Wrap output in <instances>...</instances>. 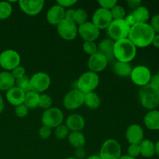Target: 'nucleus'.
I'll use <instances>...</instances> for the list:
<instances>
[{
	"label": "nucleus",
	"mask_w": 159,
	"mask_h": 159,
	"mask_svg": "<svg viewBox=\"0 0 159 159\" xmlns=\"http://www.w3.org/2000/svg\"><path fill=\"white\" fill-rule=\"evenodd\" d=\"M113 70L116 75L122 78H127L130 76L133 68L130 65V63L116 61V62H115L114 65H113Z\"/></svg>",
	"instance_id": "b1692460"
},
{
	"label": "nucleus",
	"mask_w": 159,
	"mask_h": 159,
	"mask_svg": "<svg viewBox=\"0 0 159 159\" xmlns=\"http://www.w3.org/2000/svg\"><path fill=\"white\" fill-rule=\"evenodd\" d=\"M51 134H52V130L50 127H46V126H42L39 130V136L42 139H48L51 137Z\"/></svg>",
	"instance_id": "a19ab883"
},
{
	"label": "nucleus",
	"mask_w": 159,
	"mask_h": 159,
	"mask_svg": "<svg viewBox=\"0 0 159 159\" xmlns=\"http://www.w3.org/2000/svg\"><path fill=\"white\" fill-rule=\"evenodd\" d=\"M12 13V6L9 2H0V20H7Z\"/></svg>",
	"instance_id": "c756f323"
},
{
	"label": "nucleus",
	"mask_w": 159,
	"mask_h": 159,
	"mask_svg": "<svg viewBox=\"0 0 159 159\" xmlns=\"http://www.w3.org/2000/svg\"><path fill=\"white\" fill-rule=\"evenodd\" d=\"M30 79L32 91L36 92L39 94H41L48 90L51 85V78L49 75L42 71L34 74Z\"/></svg>",
	"instance_id": "9b49d317"
},
{
	"label": "nucleus",
	"mask_w": 159,
	"mask_h": 159,
	"mask_svg": "<svg viewBox=\"0 0 159 159\" xmlns=\"http://www.w3.org/2000/svg\"><path fill=\"white\" fill-rule=\"evenodd\" d=\"M15 85L16 79L11 71H4L0 72V91H9Z\"/></svg>",
	"instance_id": "5701e85b"
},
{
	"label": "nucleus",
	"mask_w": 159,
	"mask_h": 159,
	"mask_svg": "<svg viewBox=\"0 0 159 159\" xmlns=\"http://www.w3.org/2000/svg\"><path fill=\"white\" fill-rule=\"evenodd\" d=\"M58 35L65 40H72L78 35V26L73 20L65 18L57 26Z\"/></svg>",
	"instance_id": "1a4fd4ad"
},
{
	"label": "nucleus",
	"mask_w": 159,
	"mask_h": 159,
	"mask_svg": "<svg viewBox=\"0 0 159 159\" xmlns=\"http://www.w3.org/2000/svg\"><path fill=\"white\" fill-rule=\"evenodd\" d=\"M82 49L84 52L86 53L89 56L93 55L98 51V46L93 41H85L82 45Z\"/></svg>",
	"instance_id": "c9c22d12"
},
{
	"label": "nucleus",
	"mask_w": 159,
	"mask_h": 159,
	"mask_svg": "<svg viewBox=\"0 0 159 159\" xmlns=\"http://www.w3.org/2000/svg\"><path fill=\"white\" fill-rule=\"evenodd\" d=\"M4 107H5L4 101H3L2 96V95L0 94V113L3 111V110H4Z\"/></svg>",
	"instance_id": "8fccbe9b"
},
{
	"label": "nucleus",
	"mask_w": 159,
	"mask_h": 159,
	"mask_svg": "<svg viewBox=\"0 0 159 159\" xmlns=\"http://www.w3.org/2000/svg\"><path fill=\"white\" fill-rule=\"evenodd\" d=\"M75 9H68L65 11V18L69 19V20H73V16H74Z\"/></svg>",
	"instance_id": "de8ad7c7"
},
{
	"label": "nucleus",
	"mask_w": 159,
	"mask_h": 159,
	"mask_svg": "<svg viewBox=\"0 0 159 159\" xmlns=\"http://www.w3.org/2000/svg\"><path fill=\"white\" fill-rule=\"evenodd\" d=\"M78 34L84 41H93L100 35V30L92 22H86L78 26Z\"/></svg>",
	"instance_id": "ddd939ff"
},
{
	"label": "nucleus",
	"mask_w": 159,
	"mask_h": 159,
	"mask_svg": "<svg viewBox=\"0 0 159 159\" xmlns=\"http://www.w3.org/2000/svg\"><path fill=\"white\" fill-rule=\"evenodd\" d=\"M137 54V48L128 38L116 41L114 43V57L121 62L132 61Z\"/></svg>",
	"instance_id": "f03ea898"
},
{
	"label": "nucleus",
	"mask_w": 159,
	"mask_h": 159,
	"mask_svg": "<svg viewBox=\"0 0 159 159\" xmlns=\"http://www.w3.org/2000/svg\"><path fill=\"white\" fill-rule=\"evenodd\" d=\"M127 155L136 158L140 155L139 144H130L127 148Z\"/></svg>",
	"instance_id": "58836bf2"
},
{
	"label": "nucleus",
	"mask_w": 159,
	"mask_h": 159,
	"mask_svg": "<svg viewBox=\"0 0 159 159\" xmlns=\"http://www.w3.org/2000/svg\"><path fill=\"white\" fill-rule=\"evenodd\" d=\"M144 124L151 130H159V110H150L144 117Z\"/></svg>",
	"instance_id": "4be33fe9"
},
{
	"label": "nucleus",
	"mask_w": 159,
	"mask_h": 159,
	"mask_svg": "<svg viewBox=\"0 0 159 159\" xmlns=\"http://www.w3.org/2000/svg\"><path fill=\"white\" fill-rule=\"evenodd\" d=\"M87 19H88V13L84 9L79 8V9H75L74 16H73V21L75 23V24L80 25L86 23Z\"/></svg>",
	"instance_id": "7c9ffc66"
},
{
	"label": "nucleus",
	"mask_w": 159,
	"mask_h": 159,
	"mask_svg": "<svg viewBox=\"0 0 159 159\" xmlns=\"http://www.w3.org/2000/svg\"><path fill=\"white\" fill-rule=\"evenodd\" d=\"M130 14L133 16L135 23H147L150 18L148 9L145 6H143L134 9V11Z\"/></svg>",
	"instance_id": "393cba45"
},
{
	"label": "nucleus",
	"mask_w": 159,
	"mask_h": 159,
	"mask_svg": "<svg viewBox=\"0 0 159 159\" xmlns=\"http://www.w3.org/2000/svg\"><path fill=\"white\" fill-rule=\"evenodd\" d=\"M125 136L130 144H139L144 140V130L138 124H131L127 127Z\"/></svg>",
	"instance_id": "f3484780"
},
{
	"label": "nucleus",
	"mask_w": 159,
	"mask_h": 159,
	"mask_svg": "<svg viewBox=\"0 0 159 159\" xmlns=\"http://www.w3.org/2000/svg\"><path fill=\"white\" fill-rule=\"evenodd\" d=\"M121 153L120 143L114 139H108L102 144L99 155L102 159H119L122 156Z\"/></svg>",
	"instance_id": "0eeeda50"
},
{
	"label": "nucleus",
	"mask_w": 159,
	"mask_h": 159,
	"mask_svg": "<svg viewBox=\"0 0 159 159\" xmlns=\"http://www.w3.org/2000/svg\"><path fill=\"white\" fill-rule=\"evenodd\" d=\"M114 43L111 39H104L99 43L98 46V51L103 54L107 58L108 61H112L114 57Z\"/></svg>",
	"instance_id": "412c9836"
},
{
	"label": "nucleus",
	"mask_w": 159,
	"mask_h": 159,
	"mask_svg": "<svg viewBox=\"0 0 159 159\" xmlns=\"http://www.w3.org/2000/svg\"><path fill=\"white\" fill-rule=\"evenodd\" d=\"M108 60L107 57L101 54L100 52L97 51L93 55L89 56L87 62V65L90 71L95 73H99L104 71L108 65Z\"/></svg>",
	"instance_id": "2eb2a0df"
},
{
	"label": "nucleus",
	"mask_w": 159,
	"mask_h": 159,
	"mask_svg": "<svg viewBox=\"0 0 159 159\" xmlns=\"http://www.w3.org/2000/svg\"><path fill=\"white\" fill-rule=\"evenodd\" d=\"M127 3L130 8H132V9H137V8L141 6V0H128V1L127 2Z\"/></svg>",
	"instance_id": "49530a36"
},
{
	"label": "nucleus",
	"mask_w": 159,
	"mask_h": 159,
	"mask_svg": "<svg viewBox=\"0 0 159 159\" xmlns=\"http://www.w3.org/2000/svg\"><path fill=\"white\" fill-rule=\"evenodd\" d=\"M107 34L113 41L128 38L130 26L125 20H113L107 28Z\"/></svg>",
	"instance_id": "20e7f679"
},
{
	"label": "nucleus",
	"mask_w": 159,
	"mask_h": 159,
	"mask_svg": "<svg viewBox=\"0 0 159 159\" xmlns=\"http://www.w3.org/2000/svg\"><path fill=\"white\" fill-rule=\"evenodd\" d=\"M66 159H77L75 158H73V157H69V158H67Z\"/></svg>",
	"instance_id": "5fc2aeb1"
},
{
	"label": "nucleus",
	"mask_w": 159,
	"mask_h": 159,
	"mask_svg": "<svg viewBox=\"0 0 159 159\" xmlns=\"http://www.w3.org/2000/svg\"><path fill=\"white\" fill-rule=\"evenodd\" d=\"M140 155L146 158H152L155 155V143L150 140H143L139 144Z\"/></svg>",
	"instance_id": "a878e982"
},
{
	"label": "nucleus",
	"mask_w": 159,
	"mask_h": 159,
	"mask_svg": "<svg viewBox=\"0 0 159 159\" xmlns=\"http://www.w3.org/2000/svg\"><path fill=\"white\" fill-rule=\"evenodd\" d=\"M15 113L18 117L23 118L29 113V108L24 104H21L15 107Z\"/></svg>",
	"instance_id": "e433bc0d"
},
{
	"label": "nucleus",
	"mask_w": 159,
	"mask_h": 159,
	"mask_svg": "<svg viewBox=\"0 0 159 159\" xmlns=\"http://www.w3.org/2000/svg\"><path fill=\"white\" fill-rule=\"evenodd\" d=\"M119 159H136L134 158H132V157L129 156V155H122Z\"/></svg>",
	"instance_id": "864d4df0"
},
{
	"label": "nucleus",
	"mask_w": 159,
	"mask_h": 159,
	"mask_svg": "<svg viewBox=\"0 0 159 159\" xmlns=\"http://www.w3.org/2000/svg\"><path fill=\"white\" fill-rule=\"evenodd\" d=\"M21 58L17 51L7 49L0 54V67L6 71H12L20 65Z\"/></svg>",
	"instance_id": "6e6552de"
},
{
	"label": "nucleus",
	"mask_w": 159,
	"mask_h": 159,
	"mask_svg": "<svg viewBox=\"0 0 159 159\" xmlns=\"http://www.w3.org/2000/svg\"><path fill=\"white\" fill-rule=\"evenodd\" d=\"M158 91L149 84L141 87L139 90V99L141 106L147 110H155L159 106Z\"/></svg>",
	"instance_id": "7ed1b4c3"
},
{
	"label": "nucleus",
	"mask_w": 159,
	"mask_h": 159,
	"mask_svg": "<svg viewBox=\"0 0 159 159\" xmlns=\"http://www.w3.org/2000/svg\"><path fill=\"white\" fill-rule=\"evenodd\" d=\"M152 44L153 45L155 48H159V34H155L153 40H152Z\"/></svg>",
	"instance_id": "09e8293b"
},
{
	"label": "nucleus",
	"mask_w": 159,
	"mask_h": 159,
	"mask_svg": "<svg viewBox=\"0 0 159 159\" xmlns=\"http://www.w3.org/2000/svg\"><path fill=\"white\" fill-rule=\"evenodd\" d=\"M158 75H159V71H158Z\"/></svg>",
	"instance_id": "6e6d98bb"
},
{
	"label": "nucleus",
	"mask_w": 159,
	"mask_h": 159,
	"mask_svg": "<svg viewBox=\"0 0 159 159\" xmlns=\"http://www.w3.org/2000/svg\"><path fill=\"white\" fill-rule=\"evenodd\" d=\"M86 159H102V158L99 157V155H90V156L87 157Z\"/></svg>",
	"instance_id": "603ef678"
},
{
	"label": "nucleus",
	"mask_w": 159,
	"mask_h": 159,
	"mask_svg": "<svg viewBox=\"0 0 159 159\" xmlns=\"http://www.w3.org/2000/svg\"><path fill=\"white\" fill-rule=\"evenodd\" d=\"M25 95L26 93L19 89L18 87L14 86L12 89L6 92V97L8 102L11 104V105L14 106V107H17L19 105L23 104L25 99Z\"/></svg>",
	"instance_id": "aec40b11"
},
{
	"label": "nucleus",
	"mask_w": 159,
	"mask_h": 159,
	"mask_svg": "<svg viewBox=\"0 0 159 159\" xmlns=\"http://www.w3.org/2000/svg\"><path fill=\"white\" fill-rule=\"evenodd\" d=\"M130 77L135 85L143 87L149 84L152 78V72L148 67L144 65H138L135 68H133Z\"/></svg>",
	"instance_id": "f8f14e48"
},
{
	"label": "nucleus",
	"mask_w": 159,
	"mask_h": 159,
	"mask_svg": "<svg viewBox=\"0 0 159 159\" xmlns=\"http://www.w3.org/2000/svg\"><path fill=\"white\" fill-rule=\"evenodd\" d=\"M101 99L100 97L94 92L85 94L84 98V105L89 108L90 110H96L100 107Z\"/></svg>",
	"instance_id": "cd10ccee"
},
{
	"label": "nucleus",
	"mask_w": 159,
	"mask_h": 159,
	"mask_svg": "<svg viewBox=\"0 0 159 159\" xmlns=\"http://www.w3.org/2000/svg\"><path fill=\"white\" fill-rule=\"evenodd\" d=\"M98 3L100 6V8L110 11L116 5H117V1L116 0H99Z\"/></svg>",
	"instance_id": "4c0bfd02"
},
{
	"label": "nucleus",
	"mask_w": 159,
	"mask_h": 159,
	"mask_svg": "<svg viewBox=\"0 0 159 159\" xmlns=\"http://www.w3.org/2000/svg\"><path fill=\"white\" fill-rule=\"evenodd\" d=\"M64 120L63 112L57 107H51L44 110L41 116V122L43 126L55 128L57 126L62 124Z\"/></svg>",
	"instance_id": "423d86ee"
},
{
	"label": "nucleus",
	"mask_w": 159,
	"mask_h": 159,
	"mask_svg": "<svg viewBox=\"0 0 159 159\" xmlns=\"http://www.w3.org/2000/svg\"><path fill=\"white\" fill-rule=\"evenodd\" d=\"M11 73H12L14 79H20V78L23 77V76L25 75V74H26V70H25L24 67L19 65L18 67L14 68L12 71H11Z\"/></svg>",
	"instance_id": "79ce46f5"
},
{
	"label": "nucleus",
	"mask_w": 159,
	"mask_h": 159,
	"mask_svg": "<svg viewBox=\"0 0 159 159\" xmlns=\"http://www.w3.org/2000/svg\"><path fill=\"white\" fill-rule=\"evenodd\" d=\"M149 25L155 34H159V14H156L152 17Z\"/></svg>",
	"instance_id": "ea45409f"
},
{
	"label": "nucleus",
	"mask_w": 159,
	"mask_h": 159,
	"mask_svg": "<svg viewBox=\"0 0 159 159\" xmlns=\"http://www.w3.org/2000/svg\"><path fill=\"white\" fill-rule=\"evenodd\" d=\"M65 9L56 4L48 9L46 15L47 21L53 26H57L65 19Z\"/></svg>",
	"instance_id": "a211bd4d"
},
{
	"label": "nucleus",
	"mask_w": 159,
	"mask_h": 159,
	"mask_svg": "<svg viewBox=\"0 0 159 159\" xmlns=\"http://www.w3.org/2000/svg\"><path fill=\"white\" fill-rule=\"evenodd\" d=\"M110 13H111L113 20H124L126 16L125 9L119 5H116L110 10Z\"/></svg>",
	"instance_id": "473e14b6"
},
{
	"label": "nucleus",
	"mask_w": 159,
	"mask_h": 159,
	"mask_svg": "<svg viewBox=\"0 0 159 159\" xmlns=\"http://www.w3.org/2000/svg\"><path fill=\"white\" fill-rule=\"evenodd\" d=\"M155 33L149 23H135L130 27L128 39L136 48H146L152 44Z\"/></svg>",
	"instance_id": "f257e3e1"
},
{
	"label": "nucleus",
	"mask_w": 159,
	"mask_h": 159,
	"mask_svg": "<svg viewBox=\"0 0 159 159\" xmlns=\"http://www.w3.org/2000/svg\"><path fill=\"white\" fill-rule=\"evenodd\" d=\"M43 0H20L19 5L21 10L28 16H37L44 6Z\"/></svg>",
	"instance_id": "dca6fc26"
},
{
	"label": "nucleus",
	"mask_w": 159,
	"mask_h": 159,
	"mask_svg": "<svg viewBox=\"0 0 159 159\" xmlns=\"http://www.w3.org/2000/svg\"><path fill=\"white\" fill-rule=\"evenodd\" d=\"M113 20L110 10L99 8L93 13L92 23L100 30L107 29Z\"/></svg>",
	"instance_id": "4468645a"
},
{
	"label": "nucleus",
	"mask_w": 159,
	"mask_h": 159,
	"mask_svg": "<svg viewBox=\"0 0 159 159\" xmlns=\"http://www.w3.org/2000/svg\"><path fill=\"white\" fill-rule=\"evenodd\" d=\"M65 125L69 131H81L85 126V120L82 115L79 113H72L67 117Z\"/></svg>",
	"instance_id": "6ab92c4d"
},
{
	"label": "nucleus",
	"mask_w": 159,
	"mask_h": 159,
	"mask_svg": "<svg viewBox=\"0 0 159 159\" xmlns=\"http://www.w3.org/2000/svg\"><path fill=\"white\" fill-rule=\"evenodd\" d=\"M75 158L77 159H83L85 158V155H86V152L85 151V149L83 148H77L75 152Z\"/></svg>",
	"instance_id": "a18cd8bd"
},
{
	"label": "nucleus",
	"mask_w": 159,
	"mask_h": 159,
	"mask_svg": "<svg viewBox=\"0 0 159 159\" xmlns=\"http://www.w3.org/2000/svg\"><path fill=\"white\" fill-rule=\"evenodd\" d=\"M15 86L18 87L21 90H23L25 93H28L30 91H32L30 85V79L28 76L25 75L23 77L20 78L18 79H16Z\"/></svg>",
	"instance_id": "2f4dec72"
},
{
	"label": "nucleus",
	"mask_w": 159,
	"mask_h": 159,
	"mask_svg": "<svg viewBox=\"0 0 159 159\" xmlns=\"http://www.w3.org/2000/svg\"><path fill=\"white\" fill-rule=\"evenodd\" d=\"M85 94L79 89H72L68 92L63 99V105L66 110H75L84 105Z\"/></svg>",
	"instance_id": "9d476101"
},
{
	"label": "nucleus",
	"mask_w": 159,
	"mask_h": 159,
	"mask_svg": "<svg viewBox=\"0 0 159 159\" xmlns=\"http://www.w3.org/2000/svg\"><path fill=\"white\" fill-rule=\"evenodd\" d=\"M40 94L34 91H30L25 95V99L23 104L30 109H35L38 107Z\"/></svg>",
	"instance_id": "c85d7f7f"
},
{
	"label": "nucleus",
	"mask_w": 159,
	"mask_h": 159,
	"mask_svg": "<svg viewBox=\"0 0 159 159\" xmlns=\"http://www.w3.org/2000/svg\"><path fill=\"white\" fill-rule=\"evenodd\" d=\"M155 155H157L159 157V141H157L155 144Z\"/></svg>",
	"instance_id": "3c124183"
},
{
	"label": "nucleus",
	"mask_w": 159,
	"mask_h": 159,
	"mask_svg": "<svg viewBox=\"0 0 159 159\" xmlns=\"http://www.w3.org/2000/svg\"><path fill=\"white\" fill-rule=\"evenodd\" d=\"M57 3L62 8L65 9V8H69L76 4L77 0H58L57 1Z\"/></svg>",
	"instance_id": "37998d69"
},
{
	"label": "nucleus",
	"mask_w": 159,
	"mask_h": 159,
	"mask_svg": "<svg viewBox=\"0 0 159 159\" xmlns=\"http://www.w3.org/2000/svg\"><path fill=\"white\" fill-rule=\"evenodd\" d=\"M70 145L75 149L83 148L85 144V137L81 131L71 132L68 136Z\"/></svg>",
	"instance_id": "bb28decb"
},
{
	"label": "nucleus",
	"mask_w": 159,
	"mask_h": 159,
	"mask_svg": "<svg viewBox=\"0 0 159 159\" xmlns=\"http://www.w3.org/2000/svg\"><path fill=\"white\" fill-rule=\"evenodd\" d=\"M99 77L98 74L93 71H86L79 76L77 80V89L84 94L92 93L98 87Z\"/></svg>",
	"instance_id": "39448f33"
},
{
	"label": "nucleus",
	"mask_w": 159,
	"mask_h": 159,
	"mask_svg": "<svg viewBox=\"0 0 159 159\" xmlns=\"http://www.w3.org/2000/svg\"><path fill=\"white\" fill-rule=\"evenodd\" d=\"M158 94H159V91H158Z\"/></svg>",
	"instance_id": "4d7b16f0"
},
{
	"label": "nucleus",
	"mask_w": 159,
	"mask_h": 159,
	"mask_svg": "<svg viewBox=\"0 0 159 159\" xmlns=\"http://www.w3.org/2000/svg\"><path fill=\"white\" fill-rule=\"evenodd\" d=\"M51 105H52V99H51V97L49 95L44 94V93L40 94L38 107L46 110L48 109L51 108Z\"/></svg>",
	"instance_id": "72a5a7b5"
},
{
	"label": "nucleus",
	"mask_w": 159,
	"mask_h": 159,
	"mask_svg": "<svg viewBox=\"0 0 159 159\" xmlns=\"http://www.w3.org/2000/svg\"><path fill=\"white\" fill-rule=\"evenodd\" d=\"M149 85H152L156 89L159 90V75L155 74L154 75H152V78L149 82Z\"/></svg>",
	"instance_id": "c03bdc74"
},
{
	"label": "nucleus",
	"mask_w": 159,
	"mask_h": 159,
	"mask_svg": "<svg viewBox=\"0 0 159 159\" xmlns=\"http://www.w3.org/2000/svg\"><path fill=\"white\" fill-rule=\"evenodd\" d=\"M70 134L69 130L65 124H61L54 128V135L58 139H65Z\"/></svg>",
	"instance_id": "f704fd0d"
}]
</instances>
